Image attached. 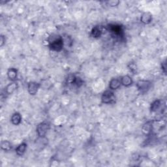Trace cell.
<instances>
[{
  "label": "cell",
  "instance_id": "obj_3",
  "mask_svg": "<svg viewBox=\"0 0 167 167\" xmlns=\"http://www.w3.org/2000/svg\"><path fill=\"white\" fill-rule=\"evenodd\" d=\"M108 30L114 36H116L117 37H124V30H123L121 26L118 24L108 25Z\"/></svg>",
  "mask_w": 167,
  "mask_h": 167
},
{
  "label": "cell",
  "instance_id": "obj_7",
  "mask_svg": "<svg viewBox=\"0 0 167 167\" xmlns=\"http://www.w3.org/2000/svg\"><path fill=\"white\" fill-rule=\"evenodd\" d=\"M151 20H152V15L150 12H144L141 16L140 21L141 22L144 23V24H148L151 22Z\"/></svg>",
  "mask_w": 167,
  "mask_h": 167
},
{
  "label": "cell",
  "instance_id": "obj_21",
  "mask_svg": "<svg viewBox=\"0 0 167 167\" xmlns=\"http://www.w3.org/2000/svg\"><path fill=\"white\" fill-rule=\"evenodd\" d=\"M162 69H163L164 72H166V62L165 61L162 63Z\"/></svg>",
  "mask_w": 167,
  "mask_h": 167
},
{
  "label": "cell",
  "instance_id": "obj_5",
  "mask_svg": "<svg viewBox=\"0 0 167 167\" xmlns=\"http://www.w3.org/2000/svg\"><path fill=\"white\" fill-rule=\"evenodd\" d=\"M115 97L114 93L111 91H106L104 92L101 97L102 103L104 104H109L112 103V102L114 101Z\"/></svg>",
  "mask_w": 167,
  "mask_h": 167
},
{
  "label": "cell",
  "instance_id": "obj_20",
  "mask_svg": "<svg viewBox=\"0 0 167 167\" xmlns=\"http://www.w3.org/2000/svg\"><path fill=\"white\" fill-rule=\"evenodd\" d=\"M5 43V37L3 35H1L0 37V45L2 46Z\"/></svg>",
  "mask_w": 167,
  "mask_h": 167
},
{
  "label": "cell",
  "instance_id": "obj_13",
  "mask_svg": "<svg viewBox=\"0 0 167 167\" xmlns=\"http://www.w3.org/2000/svg\"><path fill=\"white\" fill-rule=\"evenodd\" d=\"M17 87H18L17 84L16 82L10 83L7 86L6 88H5V91H6V93L8 95H10V94H12L16 90H17Z\"/></svg>",
  "mask_w": 167,
  "mask_h": 167
},
{
  "label": "cell",
  "instance_id": "obj_14",
  "mask_svg": "<svg viewBox=\"0 0 167 167\" xmlns=\"http://www.w3.org/2000/svg\"><path fill=\"white\" fill-rule=\"evenodd\" d=\"M120 80H121V84H123L125 86H129L131 85L133 82L131 77L128 75L124 76V77H123Z\"/></svg>",
  "mask_w": 167,
  "mask_h": 167
},
{
  "label": "cell",
  "instance_id": "obj_10",
  "mask_svg": "<svg viewBox=\"0 0 167 167\" xmlns=\"http://www.w3.org/2000/svg\"><path fill=\"white\" fill-rule=\"evenodd\" d=\"M26 148H27V144L25 142L20 144L16 148V153H17L18 155L22 156L24 154Z\"/></svg>",
  "mask_w": 167,
  "mask_h": 167
},
{
  "label": "cell",
  "instance_id": "obj_1",
  "mask_svg": "<svg viewBox=\"0 0 167 167\" xmlns=\"http://www.w3.org/2000/svg\"><path fill=\"white\" fill-rule=\"evenodd\" d=\"M137 86L138 91H140V93L142 94H144L147 93L150 89L151 86V83L148 80H141L138 81Z\"/></svg>",
  "mask_w": 167,
  "mask_h": 167
},
{
  "label": "cell",
  "instance_id": "obj_2",
  "mask_svg": "<svg viewBox=\"0 0 167 167\" xmlns=\"http://www.w3.org/2000/svg\"><path fill=\"white\" fill-rule=\"evenodd\" d=\"M50 125L48 122L44 121L39 124L37 127V132L40 137H44L50 129Z\"/></svg>",
  "mask_w": 167,
  "mask_h": 167
},
{
  "label": "cell",
  "instance_id": "obj_11",
  "mask_svg": "<svg viewBox=\"0 0 167 167\" xmlns=\"http://www.w3.org/2000/svg\"><path fill=\"white\" fill-rule=\"evenodd\" d=\"M102 30H101V28L98 27V26H95L94 27L91 31V35L93 37V38L98 39L102 35Z\"/></svg>",
  "mask_w": 167,
  "mask_h": 167
},
{
  "label": "cell",
  "instance_id": "obj_9",
  "mask_svg": "<svg viewBox=\"0 0 167 167\" xmlns=\"http://www.w3.org/2000/svg\"><path fill=\"white\" fill-rule=\"evenodd\" d=\"M152 130V123L151 121H148L143 125L142 127V132L146 135H149Z\"/></svg>",
  "mask_w": 167,
  "mask_h": 167
},
{
  "label": "cell",
  "instance_id": "obj_6",
  "mask_svg": "<svg viewBox=\"0 0 167 167\" xmlns=\"http://www.w3.org/2000/svg\"><path fill=\"white\" fill-rule=\"evenodd\" d=\"M39 87H40V84L35 82H31L28 84V90L29 93L30 95H34L37 93Z\"/></svg>",
  "mask_w": 167,
  "mask_h": 167
},
{
  "label": "cell",
  "instance_id": "obj_19",
  "mask_svg": "<svg viewBox=\"0 0 167 167\" xmlns=\"http://www.w3.org/2000/svg\"><path fill=\"white\" fill-rule=\"evenodd\" d=\"M107 3H108V5H110V6L115 7V6H117V5L119 3V1H109Z\"/></svg>",
  "mask_w": 167,
  "mask_h": 167
},
{
  "label": "cell",
  "instance_id": "obj_18",
  "mask_svg": "<svg viewBox=\"0 0 167 167\" xmlns=\"http://www.w3.org/2000/svg\"><path fill=\"white\" fill-rule=\"evenodd\" d=\"M74 84L77 86V87H80L83 84V80L80 77H76Z\"/></svg>",
  "mask_w": 167,
  "mask_h": 167
},
{
  "label": "cell",
  "instance_id": "obj_16",
  "mask_svg": "<svg viewBox=\"0 0 167 167\" xmlns=\"http://www.w3.org/2000/svg\"><path fill=\"white\" fill-rule=\"evenodd\" d=\"M1 148L2 150L8 151L12 149V145H11V144L9 142V141L4 140V141H3L1 144Z\"/></svg>",
  "mask_w": 167,
  "mask_h": 167
},
{
  "label": "cell",
  "instance_id": "obj_12",
  "mask_svg": "<svg viewBox=\"0 0 167 167\" xmlns=\"http://www.w3.org/2000/svg\"><path fill=\"white\" fill-rule=\"evenodd\" d=\"M10 120H11V122L12 123V124L17 125L20 124L21 120H22V117H21V115L20 113L16 112V113L12 114V116L11 117V119Z\"/></svg>",
  "mask_w": 167,
  "mask_h": 167
},
{
  "label": "cell",
  "instance_id": "obj_8",
  "mask_svg": "<svg viewBox=\"0 0 167 167\" xmlns=\"http://www.w3.org/2000/svg\"><path fill=\"white\" fill-rule=\"evenodd\" d=\"M121 80L118 78H112L109 83V87L112 90H115L118 89L121 86Z\"/></svg>",
  "mask_w": 167,
  "mask_h": 167
},
{
  "label": "cell",
  "instance_id": "obj_17",
  "mask_svg": "<svg viewBox=\"0 0 167 167\" xmlns=\"http://www.w3.org/2000/svg\"><path fill=\"white\" fill-rule=\"evenodd\" d=\"M161 106V101L159 100H156L155 101H153L151 104L150 106V110L151 112H155L159 108V107Z\"/></svg>",
  "mask_w": 167,
  "mask_h": 167
},
{
  "label": "cell",
  "instance_id": "obj_4",
  "mask_svg": "<svg viewBox=\"0 0 167 167\" xmlns=\"http://www.w3.org/2000/svg\"><path fill=\"white\" fill-rule=\"evenodd\" d=\"M50 48L52 50L56 51V52H59L61 51L63 47V40L61 37H59L56 39L52 42L50 43L49 45Z\"/></svg>",
  "mask_w": 167,
  "mask_h": 167
},
{
  "label": "cell",
  "instance_id": "obj_15",
  "mask_svg": "<svg viewBox=\"0 0 167 167\" xmlns=\"http://www.w3.org/2000/svg\"><path fill=\"white\" fill-rule=\"evenodd\" d=\"M17 70L14 68H10L7 71V77L11 80H14L17 77Z\"/></svg>",
  "mask_w": 167,
  "mask_h": 167
}]
</instances>
